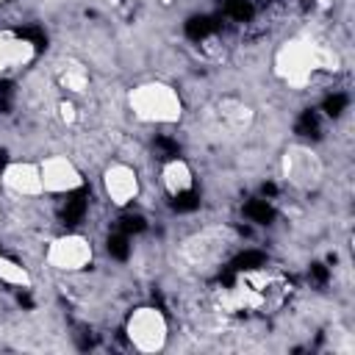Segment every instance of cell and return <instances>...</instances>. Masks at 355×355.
<instances>
[{"mask_svg": "<svg viewBox=\"0 0 355 355\" xmlns=\"http://www.w3.org/2000/svg\"><path fill=\"white\" fill-rule=\"evenodd\" d=\"M344 67L341 61V53L319 39V36H311V33H291L286 36L275 55H272V72L275 78L291 89V92H302L308 89L319 75H330V72H338Z\"/></svg>", "mask_w": 355, "mask_h": 355, "instance_id": "cell-1", "label": "cell"}, {"mask_svg": "<svg viewBox=\"0 0 355 355\" xmlns=\"http://www.w3.org/2000/svg\"><path fill=\"white\" fill-rule=\"evenodd\" d=\"M286 291V283L272 269H247L236 275L230 286L214 291V305L225 316L239 313H266V308L277 305Z\"/></svg>", "mask_w": 355, "mask_h": 355, "instance_id": "cell-2", "label": "cell"}, {"mask_svg": "<svg viewBox=\"0 0 355 355\" xmlns=\"http://www.w3.org/2000/svg\"><path fill=\"white\" fill-rule=\"evenodd\" d=\"M128 111L141 125H178L186 116V103L169 80H141L128 89Z\"/></svg>", "mask_w": 355, "mask_h": 355, "instance_id": "cell-3", "label": "cell"}, {"mask_svg": "<svg viewBox=\"0 0 355 355\" xmlns=\"http://www.w3.org/2000/svg\"><path fill=\"white\" fill-rule=\"evenodd\" d=\"M122 333H125V341L136 352L155 355V352H164L169 344V319L158 305L141 302L128 311Z\"/></svg>", "mask_w": 355, "mask_h": 355, "instance_id": "cell-4", "label": "cell"}, {"mask_svg": "<svg viewBox=\"0 0 355 355\" xmlns=\"http://www.w3.org/2000/svg\"><path fill=\"white\" fill-rule=\"evenodd\" d=\"M277 169H280V178L286 180V186H291L294 191L319 189L324 180V172H327L322 153L302 144V141H291L280 150Z\"/></svg>", "mask_w": 355, "mask_h": 355, "instance_id": "cell-5", "label": "cell"}, {"mask_svg": "<svg viewBox=\"0 0 355 355\" xmlns=\"http://www.w3.org/2000/svg\"><path fill=\"white\" fill-rule=\"evenodd\" d=\"M44 263L61 275H80L94 263V241L83 233L53 236L44 247Z\"/></svg>", "mask_w": 355, "mask_h": 355, "instance_id": "cell-6", "label": "cell"}, {"mask_svg": "<svg viewBox=\"0 0 355 355\" xmlns=\"http://www.w3.org/2000/svg\"><path fill=\"white\" fill-rule=\"evenodd\" d=\"M100 186H103L105 200L114 208H130L141 197L139 169L128 161H108L100 172Z\"/></svg>", "mask_w": 355, "mask_h": 355, "instance_id": "cell-7", "label": "cell"}, {"mask_svg": "<svg viewBox=\"0 0 355 355\" xmlns=\"http://www.w3.org/2000/svg\"><path fill=\"white\" fill-rule=\"evenodd\" d=\"M230 233L227 230H202V233H194L183 241L180 247V258L189 269L194 272H202V269H214V263L225 261V252L230 247Z\"/></svg>", "mask_w": 355, "mask_h": 355, "instance_id": "cell-8", "label": "cell"}, {"mask_svg": "<svg viewBox=\"0 0 355 355\" xmlns=\"http://www.w3.org/2000/svg\"><path fill=\"white\" fill-rule=\"evenodd\" d=\"M39 172H42L44 194H75V191H80L86 186L83 169L64 153L44 155L39 161Z\"/></svg>", "mask_w": 355, "mask_h": 355, "instance_id": "cell-9", "label": "cell"}, {"mask_svg": "<svg viewBox=\"0 0 355 355\" xmlns=\"http://www.w3.org/2000/svg\"><path fill=\"white\" fill-rule=\"evenodd\" d=\"M0 186L14 197H42L44 186H42L39 161H25V158L8 161L0 172Z\"/></svg>", "mask_w": 355, "mask_h": 355, "instance_id": "cell-10", "label": "cell"}, {"mask_svg": "<svg viewBox=\"0 0 355 355\" xmlns=\"http://www.w3.org/2000/svg\"><path fill=\"white\" fill-rule=\"evenodd\" d=\"M214 122L227 136H241L255 125V105L236 94L219 97L214 103Z\"/></svg>", "mask_w": 355, "mask_h": 355, "instance_id": "cell-11", "label": "cell"}, {"mask_svg": "<svg viewBox=\"0 0 355 355\" xmlns=\"http://www.w3.org/2000/svg\"><path fill=\"white\" fill-rule=\"evenodd\" d=\"M36 55H39V47L33 39H28L17 31L0 28V75H11V72L31 67L36 61Z\"/></svg>", "mask_w": 355, "mask_h": 355, "instance_id": "cell-12", "label": "cell"}, {"mask_svg": "<svg viewBox=\"0 0 355 355\" xmlns=\"http://www.w3.org/2000/svg\"><path fill=\"white\" fill-rule=\"evenodd\" d=\"M55 86L64 92V97H86L89 94V89H92V72H89V67L83 64V61H78V58H61L58 64H55Z\"/></svg>", "mask_w": 355, "mask_h": 355, "instance_id": "cell-13", "label": "cell"}, {"mask_svg": "<svg viewBox=\"0 0 355 355\" xmlns=\"http://www.w3.org/2000/svg\"><path fill=\"white\" fill-rule=\"evenodd\" d=\"M158 183L164 189L166 197H186L191 189H194V169L186 158L175 155V158H166L158 169Z\"/></svg>", "mask_w": 355, "mask_h": 355, "instance_id": "cell-14", "label": "cell"}, {"mask_svg": "<svg viewBox=\"0 0 355 355\" xmlns=\"http://www.w3.org/2000/svg\"><path fill=\"white\" fill-rule=\"evenodd\" d=\"M0 283L11 286V288H31L33 286V275L22 261H17L14 255L0 252Z\"/></svg>", "mask_w": 355, "mask_h": 355, "instance_id": "cell-15", "label": "cell"}, {"mask_svg": "<svg viewBox=\"0 0 355 355\" xmlns=\"http://www.w3.org/2000/svg\"><path fill=\"white\" fill-rule=\"evenodd\" d=\"M55 119H58L64 128H75V125L80 122L78 100H75V97H58V100H55Z\"/></svg>", "mask_w": 355, "mask_h": 355, "instance_id": "cell-16", "label": "cell"}, {"mask_svg": "<svg viewBox=\"0 0 355 355\" xmlns=\"http://www.w3.org/2000/svg\"><path fill=\"white\" fill-rule=\"evenodd\" d=\"M0 222H3V208H0Z\"/></svg>", "mask_w": 355, "mask_h": 355, "instance_id": "cell-17", "label": "cell"}, {"mask_svg": "<svg viewBox=\"0 0 355 355\" xmlns=\"http://www.w3.org/2000/svg\"><path fill=\"white\" fill-rule=\"evenodd\" d=\"M3 3H6V0H0V6H3Z\"/></svg>", "mask_w": 355, "mask_h": 355, "instance_id": "cell-18", "label": "cell"}]
</instances>
